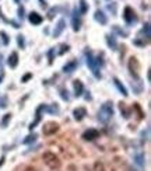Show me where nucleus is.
<instances>
[{"instance_id": "obj_12", "label": "nucleus", "mask_w": 151, "mask_h": 171, "mask_svg": "<svg viewBox=\"0 0 151 171\" xmlns=\"http://www.w3.org/2000/svg\"><path fill=\"white\" fill-rule=\"evenodd\" d=\"M63 28H65V20H60V21H59V24H57V27H56V30H55V32H53L55 37L60 35V32L63 31Z\"/></svg>"}, {"instance_id": "obj_9", "label": "nucleus", "mask_w": 151, "mask_h": 171, "mask_svg": "<svg viewBox=\"0 0 151 171\" xmlns=\"http://www.w3.org/2000/svg\"><path fill=\"white\" fill-rule=\"evenodd\" d=\"M84 117H86V109L84 108H77V109H74V118L77 121H81Z\"/></svg>"}, {"instance_id": "obj_5", "label": "nucleus", "mask_w": 151, "mask_h": 171, "mask_svg": "<svg viewBox=\"0 0 151 171\" xmlns=\"http://www.w3.org/2000/svg\"><path fill=\"white\" fill-rule=\"evenodd\" d=\"M99 136V132L95 130V129H88L87 132L83 133V139L84 140H94V139H98Z\"/></svg>"}, {"instance_id": "obj_18", "label": "nucleus", "mask_w": 151, "mask_h": 171, "mask_svg": "<svg viewBox=\"0 0 151 171\" xmlns=\"http://www.w3.org/2000/svg\"><path fill=\"white\" fill-rule=\"evenodd\" d=\"M108 43L112 46V48H115L116 46V43H115V39L113 38H111V37H108Z\"/></svg>"}, {"instance_id": "obj_28", "label": "nucleus", "mask_w": 151, "mask_h": 171, "mask_svg": "<svg viewBox=\"0 0 151 171\" xmlns=\"http://www.w3.org/2000/svg\"><path fill=\"white\" fill-rule=\"evenodd\" d=\"M14 1H16V3H20V1H21V0H14Z\"/></svg>"}, {"instance_id": "obj_23", "label": "nucleus", "mask_w": 151, "mask_h": 171, "mask_svg": "<svg viewBox=\"0 0 151 171\" xmlns=\"http://www.w3.org/2000/svg\"><path fill=\"white\" fill-rule=\"evenodd\" d=\"M18 45H20V46H24V39H22V37H18Z\"/></svg>"}, {"instance_id": "obj_2", "label": "nucleus", "mask_w": 151, "mask_h": 171, "mask_svg": "<svg viewBox=\"0 0 151 171\" xmlns=\"http://www.w3.org/2000/svg\"><path fill=\"white\" fill-rule=\"evenodd\" d=\"M112 114H113L112 104H111V102H105V104L102 105V108H101L99 114H98V119H99L101 122H107L109 118L112 117Z\"/></svg>"}, {"instance_id": "obj_27", "label": "nucleus", "mask_w": 151, "mask_h": 171, "mask_svg": "<svg viewBox=\"0 0 151 171\" xmlns=\"http://www.w3.org/2000/svg\"><path fill=\"white\" fill-rule=\"evenodd\" d=\"M41 6H42V7H46V3H45L43 0H41Z\"/></svg>"}, {"instance_id": "obj_13", "label": "nucleus", "mask_w": 151, "mask_h": 171, "mask_svg": "<svg viewBox=\"0 0 151 171\" xmlns=\"http://www.w3.org/2000/svg\"><path fill=\"white\" fill-rule=\"evenodd\" d=\"M74 91H76V96H81V91H83V84H81V81H78V80L74 81Z\"/></svg>"}, {"instance_id": "obj_10", "label": "nucleus", "mask_w": 151, "mask_h": 171, "mask_svg": "<svg viewBox=\"0 0 151 171\" xmlns=\"http://www.w3.org/2000/svg\"><path fill=\"white\" fill-rule=\"evenodd\" d=\"M95 20L99 21L101 24H107V17H105V14H104L102 11H99V10L95 11Z\"/></svg>"}, {"instance_id": "obj_25", "label": "nucleus", "mask_w": 151, "mask_h": 171, "mask_svg": "<svg viewBox=\"0 0 151 171\" xmlns=\"http://www.w3.org/2000/svg\"><path fill=\"white\" fill-rule=\"evenodd\" d=\"M18 14H20V17H22V14H24V7H20V9H18Z\"/></svg>"}, {"instance_id": "obj_20", "label": "nucleus", "mask_w": 151, "mask_h": 171, "mask_svg": "<svg viewBox=\"0 0 151 171\" xmlns=\"http://www.w3.org/2000/svg\"><path fill=\"white\" fill-rule=\"evenodd\" d=\"M22 171H36L34 167H31V166H25L24 168H22Z\"/></svg>"}, {"instance_id": "obj_14", "label": "nucleus", "mask_w": 151, "mask_h": 171, "mask_svg": "<svg viewBox=\"0 0 151 171\" xmlns=\"http://www.w3.org/2000/svg\"><path fill=\"white\" fill-rule=\"evenodd\" d=\"M115 84H116V87L119 88V91H122V94H123V96H127V91H126V88L120 84V81H119L118 79H115Z\"/></svg>"}, {"instance_id": "obj_6", "label": "nucleus", "mask_w": 151, "mask_h": 171, "mask_svg": "<svg viewBox=\"0 0 151 171\" xmlns=\"http://www.w3.org/2000/svg\"><path fill=\"white\" fill-rule=\"evenodd\" d=\"M129 69H130V72H131V75L134 73V76L137 77V73H139V70H140V64H139V62H137L136 58H131V59H130Z\"/></svg>"}, {"instance_id": "obj_19", "label": "nucleus", "mask_w": 151, "mask_h": 171, "mask_svg": "<svg viewBox=\"0 0 151 171\" xmlns=\"http://www.w3.org/2000/svg\"><path fill=\"white\" fill-rule=\"evenodd\" d=\"M10 117H11V115H9V114H7V115H4V119H3V124H1L3 126H6V125H7V122H9V119H10Z\"/></svg>"}, {"instance_id": "obj_3", "label": "nucleus", "mask_w": 151, "mask_h": 171, "mask_svg": "<svg viewBox=\"0 0 151 171\" xmlns=\"http://www.w3.org/2000/svg\"><path fill=\"white\" fill-rule=\"evenodd\" d=\"M57 130H59V124H56V122H46L42 128L43 135H46V136L53 135V133H56Z\"/></svg>"}, {"instance_id": "obj_16", "label": "nucleus", "mask_w": 151, "mask_h": 171, "mask_svg": "<svg viewBox=\"0 0 151 171\" xmlns=\"http://www.w3.org/2000/svg\"><path fill=\"white\" fill-rule=\"evenodd\" d=\"M94 171H105V167L101 161H95L94 163Z\"/></svg>"}, {"instance_id": "obj_1", "label": "nucleus", "mask_w": 151, "mask_h": 171, "mask_svg": "<svg viewBox=\"0 0 151 171\" xmlns=\"http://www.w3.org/2000/svg\"><path fill=\"white\" fill-rule=\"evenodd\" d=\"M42 161L51 170H56V168H59V167L62 166L60 159H59L55 153H52V151H45L42 154Z\"/></svg>"}, {"instance_id": "obj_8", "label": "nucleus", "mask_w": 151, "mask_h": 171, "mask_svg": "<svg viewBox=\"0 0 151 171\" xmlns=\"http://www.w3.org/2000/svg\"><path fill=\"white\" fill-rule=\"evenodd\" d=\"M18 63V55L16 54V52H13V54L9 56V66L10 67H16Z\"/></svg>"}, {"instance_id": "obj_21", "label": "nucleus", "mask_w": 151, "mask_h": 171, "mask_svg": "<svg viewBox=\"0 0 151 171\" xmlns=\"http://www.w3.org/2000/svg\"><path fill=\"white\" fill-rule=\"evenodd\" d=\"M67 49H69V46H67V45H62V51H60V54H65Z\"/></svg>"}, {"instance_id": "obj_22", "label": "nucleus", "mask_w": 151, "mask_h": 171, "mask_svg": "<svg viewBox=\"0 0 151 171\" xmlns=\"http://www.w3.org/2000/svg\"><path fill=\"white\" fill-rule=\"evenodd\" d=\"M1 37H3V41H4V43L9 42V39H7V35H6L4 32H1Z\"/></svg>"}, {"instance_id": "obj_11", "label": "nucleus", "mask_w": 151, "mask_h": 171, "mask_svg": "<svg viewBox=\"0 0 151 171\" xmlns=\"http://www.w3.org/2000/svg\"><path fill=\"white\" fill-rule=\"evenodd\" d=\"M76 67H77V63H76L74 60H71L70 63H67V64L65 66V67H63V70H65L66 73H71V72L74 70Z\"/></svg>"}, {"instance_id": "obj_26", "label": "nucleus", "mask_w": 151, "mask_h": 171, "mask_svg": "<svg viewBox=\"0 0 151 171\" xmlns=\"http://www.w3.org/2000/svg\"><path fill=\"white\" fill-rule=\"evenodd\" d=\"M55 13H56V10L53 9V10H52L51 13H49V18H53V14H55Z\"/></svg>"}, {"instance_id": "obj_7", "label": "nucleus", "mask_w": 151, "mask_h": 171, "mask_svg": "<svg viewBox=\"0 0 151 171\" xmlns=\"http://www.w3.org/2000/svg\"><path fill=\"white\" fill-rule=\"evenodd\" d=\"M30 22H31V24H35V25L41 24V22H42V16H39L38 13L32 11V13L30 14Z\"/></svg>"}, {"instance_id": "obj_4", "label": "nucleus", "mask_w": 151, "mask_h": 171, "mask_svg": "<svg viewBox=\"0 0 151 171\" xmlns=\"http://www.w3.org/2000/svg\"><path fill=\"white\" fill-rule=\"evenodd\" d=\"M123 17H125L126 22H129V24H131V22H136V20H137V17H136V13H134V10H133L130 6L125 7V11H123Z\"/></svg>"}, {"instance_id": "obj_15", "label": "nucleus", "mask_w": 151, "mask_h": 171, "mask_svg": "<svg viewBox=\"0 0 151 171\" xmlns=\"http://www.w3.org/2000/svg\"><path fill=\"white\" fill-rule=\"evenodd\" d=\"M80 11L84 14L88 11V4L86 3V0H80Z\"/></svg>"}, {"instance_id": "obj_17", "label": "nucleus", "mask_w": 151, "mask_h": 171, "mask_svg": "<svg viewBox=\"0 0 151 171\" xmlns=\"http://www.w3.org/2000/svg\"><path fill=\"white\" fill-rule=\"evenodd\" d=\"M73 28H74V31H77L80 28V20L76 17V11H74V17H73Z\"/></svg>"}, {"instance_id": "obj_24", "label": "nucleus", "mask_w": 151, "mask_h": 171, "mask_svg": "<svg viewBox=\"0 0 151 171\" xmlns=\"http://www.w3.org/2000/svg\"><path fill=\"white\" fill-rule=\"evenodd\" d=\"M31 76H32V75H25V76H24V79H22V81H27L28 79H31Z\"/></svg>"}]
</instances>
